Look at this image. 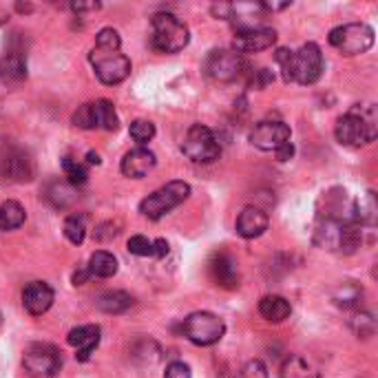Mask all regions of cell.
<instances>
[{"instance_id":"obj_1","label":"cell","mask_w":378,"mask_h":378,"mask_svg":"<svg viewBox=\"0 0 378 378\" xmlns=\"http://www.w3.org/2000/svg\"><path fill=\"white\" fill-rule=\"evenodd\" d=\"M336 140L343 146L360 149L376 140V109L372 104H356L336 122Z\"/></svg>"},{"instance_id":"obj_2","label":"cell","mask_w":378,"mask_h":378,"mask_svg":"<svg viewBox=\"0 0 378 378\" xmlns=\"http://www.w3.org/2000/svg\"><path fill=\"white\" fill-rule=\"evenodd\" d=\"M360 235H363V230L354 221L343 224L332 219H319L315 228V243L323 250L352 255L360 245V241H363Z\"/></svg>"},{"instance_id":"obj_3","label":"cell","mask_w":378,"mask_h":378,"mask_svg":"<svg viewBox=\"0 0 378 378\" xmlns=\"http://www.w3.org/2000/svg\"><path fill=\"white\" fill-rule=\"evenodd\" d=\"M190 42L188 27L175 13L153 16V47L161 54H179Z\"/></svg>"},{"instance_id":"obj_4","label":"cell","mask_w":378,"mask_h":378,"mask_svg":"<svg viewBox=\"0 0 378 378\" xmlns=\"http://www.w3.org/2000/svg\"><path fill=\"white\" fill-rule=\"evenodd\" d=\"M188 197H190V186L186 182H169L166 186L157 188L155 193L146 197V200H142L140 212L146 219L157 221L164 215H169L171 210H175L177 206H182Z\"/></svg>"},{"instance_id":"obj_5","label":"cell","mask_w":378,"mask_h":378,"mask_svg":"<svg viewBox=\"0 0 378 378\" xmlns=\"http://www.w3.org/2000/svg\"><path fill=\"white\" fill-rule=\"evenodd\" d=\"M182 334L200 348H210L224 339L226 323L212 312H193L182 323Z\"/></svg>"},{"instance_id":"obj_6","label":"cell","mask_w":378,"mask_h":378,"mask_svg":"<svg viewBox=\"0 0 378 378\" xmlns=\"http://www.w3.org/2000/svg\"><path fill=\"white\" fill-rule=\"evenodd\" d=\"M327 40L343 56H358L374 47V29L365 23H348L334 27Z\"/></svg>"},{"instance_id":"obj_7","label":"cell","mask_w":378,"mask_h":378,"mask_svg":"<svg viewBox=\"0 0 378 378\" xmlns=\"http://www.w3.org/2000/svg\"><path fill=\"white\" fill-rule=\"evenodd\" d=\"M182 153L195 164H212L221 155V146L208 126L193 124L182 142Z\"/></svg>"},{"instance_id":"obj_8","label":"cell","mask_w":378,"mask_h":378,"mask_svg":"<svg viewBox=\"0 0 378 378\" xmlns=\"http://www.w3.org/2000/svg\"><path fill=\"white\" fill-rule=\"evenodd\" d=\"M95 75L102 85H120L130 75V60L120 54V51H100V49H93L89 56Z\"/></svg>"},{"instance_id":"obj_9","label":"cell","mask_w":378,"mask_h":378,"mask_svg":"<svg viewBox=\"0 0 378 378\" xmlns=\"http://www.w3.org/2000/svg\"><path fill=\"white\" fill-rule=\"evenodd\" d=\"M245 69V60L235 49H215L206 58V73L217 82H233Z\"/></svg>"},{"instance_id":"obj_10","label":"cell","mask_w":378,"mask_h":378,"mask_svg":"<svg viewBox=\"0 0 378 378\" xmlns=\"http://www.w3.org/2000/svg\"><path fill=\"white\" fill-rule=\"evenodd\" d=\"M323 73V54L319 44L307 42L299 51H294V69H292V82H299L303 87H310L319 82Z\"/></svg>"},{"instance_id":"obj_11","label":"cell","mask_w":378,"mask_h":378,"mask_svg":"<svg viewBox=\"0 0 378 378\" xmlns=\"http://www.w3.org/2000/svg\"><path fill=\"white\" fill-rule=\"evenodd\" d=\"M23 365L34 376H56L62 367L60 352L49 343H34L25 350Z\"/></svg>"},{"instance_id":"obj_12","label":"cell","mask_w":378,"mask_h":378,"mask_svg":"<svg viewBox=\"0 0 378 378\" xmlns=\"http://www.w3.org/2000/svg\"><path fill=\"white\" fill-rule=\"evenodd\" d=\"M290 126L284 122H276V120H266V122H259L252 133H250V142L252 146H257L259 151H266V153H276L281 149L284 144L290 142Z\"/></svg>"},{"instance_id":"obj_13","label":"cell","mask_w":378,"mask_h":378,"mask_svg":"<svg viewBox=\"0 0 378 378\" xmlns=\"http://www.w3.org/2000/svg\"><path fill=\"white\" fill-rule=\"evenodd\" d=\"M319 219H332L343 224L354 221V202L348 197V190L330 188L323 193L319 202Z\"/></svg>"},{"instance_id":"obj_14","label":"cell","mask_w":378,"mask_h":378,"mask_svg":"<svg viewBox=\"0 0 378 378\" xmlns=\"http://www.w3.org/2000/svg\"><path fill=\"white\" fill-rule=\"evenodd\" d=\"M34 177V161L23 149H5L0 153V179L3 182H29Z\"/></svg>"},{"instance_id":"obj_15","label":"cell","mask_w":378,"mask_h":378,"mask_svg":"<svg viewBox=\"0 0 378 378\" xmlns=\"http://www.w3.org/2000/svg\"><path fill=\"white\" fill-rule=\"evenodd\" d=\"M208 274H210V281L224 290H235V288H239V281H241L237 261L228 252H215L210 257Z\"/></svg>"},{"instance_id":"obj_16","label":"cell","mask_w":378,"mask_h":378,"mask_svg":"<svg viewBox=\"0 0 378 378\" xmlns=\"http://www.w3.org/2000/svg\"><path fill=\"white\" fill-rule=\"evenodd\" d=\"M276 42V31L270 27H252L235 31V51L243 54H259L266 51Z\"/></svg>"},{"instance_id":"obj_17","label":"cell","mask_w":378,"mask_h":378,"mask_svg":"<svg viewBox=\"0 0 378 378\" xmlns=\"http://www.w3.org/2000/svg\"><path fill=\"white\" fill-rule=\"evenodd\" d=\"M54 301H56V292L44 281H31L23 292V305L34 317H42L44 312H49Z\"/></svg>"},{"instance_id":"obj_18","label":"cell","mask_w":378,"mask_h":378,"mask_svg":"<svg viewBox=\"0 0 378 378\" xmlns=\"http://www.w3.org/2000/svg\"><path fill=\"white\" fill-rule=\"evenodd\" d=\"M155 164H157L155 153L146 149V146H138V149L128 151V153L124 155L120 169H122V173H124L126 177H130V179H142V177H146V175H149V173L155 169Z\"/></svg>"},{"instance_id":"obj_19","label":"cell","mask_w":378,"mask_h":378,"mask_svg":"<svg viewBox=\"0 0 378 378\" xmlns=\"http://www.w3.org/2000/svg\"><path fill=\"white\" fill-rule=\"evenodd\" d=\"M71 348H75V356L78 360H89L91 354L95 352V348L100 345V327L97 325H80V327H73L67 336Z\"/></svg>"},{"instance_id":"obj_20","label":"cell","mask_w":378,"mask_h":378,"mask_svg":"<svg viewBox=\"0 0 378 378\" xmlns=\"http://www.w3.org/2000/svg\"><path fill=\"white\" fill-rule=\"evenodd\" d=\"M268 230V215L255 206H245L237 217V235L243 239H257Z\"/></svg>"},{"instance_id":"obj_21","label":"cell","mask_w":378,"mask_h":378,"mask_svg":"<svg viewBox=\"0 0 378 378\" xmlns=\"http://www.w3.org/2000/svg\"><path fill=\"white\" fill-rule=\"evenodd\" d=\"M259 315L270 323H284L292 315V305L279 294H268L259 301Z\"/></svg>"},{"instance_id":"obj_22","label":"cell","mask_w":378,"mask_h":378,"mask_svg":"<svg viewBox=\"0 0 378 378\" xmlns=\"http://www.w3.org/2000/svg\"><path fill=\"white\" fill-rule=\"evenodd\" d=\"M378 217V204L374 190H367L365 195H360L354 202V224L356 226H374Z\"/></svg>"},{"instance_id":"obj_23","label":"cell","mask_w":378,"mask_h":378,"mask_svg":"<svg viewBox=\"0 0 378 378\" xmlns=\"http://www.w3.org/2000/svg\"><path fill=\"white\" fill-rule=\"evenodd\" d=\"M95 305L102 312H106V315H120V312H126L130 305H133V297L122 290H111V292L100 294Z\"/></svg>"},{"instance_id":"obj_24","label":"cell","mask_w":378,"mask_h":378,"mask_svg":"<svg viewBox=\"0 0 378 378\" xmlns=\"http://www.w3.org/2000/svg\"><path fill=\"white\" fill-rule=\"evenodd\" d=\"M91 106H93L95 128L118 130V126H120V118H118V111H115L113 102H109V100H97V102H93Z\"/></svg>"},{"instance_id":"obj_25","label":"cell","mask_w":378,"mask_h":378,"mask_svg":"<svg viewBox=\"0 0 378 378\" xmlns=\"http://www.w3.org/2000/svg\"><path fill=\"white\" fill-rule=\"evenodd\" d=\"M89 272L91 276H100V279H109L113 274H118V259H115L111 252L106 250H97L91 255L89 259Z\"/></svg>"},{"instance_id":"obj_26","label":"cell","mask_w":378,"mask_h":378,"mask_svg":"<svg viewBox=\"0 0 378 378\" xmlns=\"http://www.w3.org/2000/svg\"><path fill=\"white\" fill-rule=\"evenodd\" d=\"M360 301H363V288L354 281H345L334 290V303L343 310L358 307Z\"/></svg>"},{"instance_id":"obj_27","label":"cell","mask_w":378,"mask_h":378,"mask_svg":"<svg viewBox=\"0 0 378 378\" xmlns=\"http://www.w3.org/2000/svg\"><path fill=\"white\" fill-rule=\"evenodd\" d=\"M0 78L9 82H20L27 78V62L20 54H7L0 60Z\"/></svg>"},{"instance_id":"obj_28","label":"cell","mask_w":378,"mask_h":378,"mask_svg":"<svg viewBox=\"0 0 378 378\" xmlns=\"http://www.w3.org/2000/svg\"><path fill=\"white\" fill-rule=\"evenodd\" d=\"M25 208L18 204V202H5L3 206H0V228H5V230H16V228H20L25 224Z\"/></svg>"},{"instance_id":"obj_29","label":"cell","mask_w":378,"mask_h":378,"mask_svg":"<svg viewBox=\"0 0 378 378\" xmlns=\"http://www.w3.org/2000/svg\"><path fill=\"white\" fill-rule=\"evenodd\" d=\"M279 374H281V378H317V372L301 356H288Z\"/></svg>"},{"instance_id":"obj_30","label":"cell","mask_w":378,"mask_h":378,"mask_svg":"<svg viewBox=\"0 0 378 378\" xmlns=\"http://www.w3.org/2000/svg\"><path fill=\"white\" fill-rule=\"evenodd\" d=\"M62 171L69 177L71 186H82V184H87V179H89V171L85 169V164H80L73 157H62Z\"/></svg>"},{"instance_id":"obj_31","label":"cell","mask_w":378,"mask_h":378,"mask_svg":"<svg viewBox=\"0 0 378 378\" xmlns=\"http://www.w3.org/2000/svg\"><path fill=\"white\" fill-rule=\"evenodd\" d=\"M64 237H67L73 245H80L87 237V221L82 215H71L64 221Z\"/></svg>"},{"instance_id":"obj_32","label":"cell","mask_w":378,"mask_h":378,"mask_svg":"<svg viewBox=\"0 0 378 378\" xmlns=\"http://www.w3.org/2000/svg\"><path fill=\"white\" fill-rule=\"evenodd\" d=\"M120 47H122V38L113 27H104L97 31L93 49H100V51H120Z\"/></svg>"},{"instance_id":"obj_33","label":"cell","mask_w":378,"mask_h":378,"mask_svg":"<svg viewBox=\"0 0 378 378\" xmlns=\"http://www.w3.org/2000/svg\"><path fill=\"white\" fill-rule=\"evenodd\" d=\"M128 133L140 146H144L155 138V124L149 122V120H135V122H130Z\"/></svg>"},{"instance_id":"obj_34","label":"cell","mask_w":378,"mask_h":378,"mask_svg":"<svg viewBox=\"0 0 378 378\" xmlns=\"http://www.w3.org/2000/svg\"><path fill=\"white\" fill-rule=\"evenodd\" d=\"M352 330L356 332V336H372L376 330V321L370 312H358V315L352 317Z\"/></svg>"},{"instance_id":"obj_35","label":"cell","mask_w":378,"mask_h":378,"mask_svg":"<svg viewBox=\"0 0 378 378\" xmlns=\"http://www.w3.org/2000/svg\"><path fill=\"white\" fill-rule=\"evenodd\" d=\"M126 248H128L130 255H135V257H153V241L149 237H144V235L130 237L128 243H126Z\"/></svg>"},{"instance_id":"obj_36","label":"cell","mask_w":378,"mask_h":378,"mask_svg":"<svg viewBox=\"0 0 378 378\" xmlns=\"http://www.w3.org/2000/svg\"><path fill=\"white\" fill-rule=\"evenodd\" d=\"M274 60L279 64V69H281V75L286 82H292V69H294V51L290 49H276L274 54Z\"/></svg>"},{"instance_id":"obj_37","label":"cell","mask_w":378,"mask_h":378,"mask_svg":"<svg viewBox=\"0 0 378 378\" xmlns=\"http://www.w3.org/2000/svg\"><path fill=\"white\" fill-rule=\"evenodd\" d=\"M73 124L78 128H95V120H93V106L91 104H82L75 113H73Z\"/></svg>"},{"instance_id":"obj_38","label":"cell","mask_w":378,"mask_h":378,"mask_svg":"<svg viewBox=\"0 0 378 378\" xmlns=\"http://www.w3.org/2000/svg\"><path fill=\"white\" fill-rule=\"evenodd\" d=\"M164 376L166 378H193L190 367L186 363H182V360H173V363L166 367V374Z\"/></svg>"},{"instance_id":"obj_39","label":"cell","mask_w":378,"mask_h":378,"mask_svg":"<svg viewBox=\"0 0 378 378\" xmlns=\"http://www.w3.org/2000/svg\"><path fill=\"white\" fill-rule=\"evenodd\" d=\"M243 378H268V370L261 360H250L243 370Z\"/></svg>"},{"instance_id":"obj_40","label":"cell","mask_w":378,"mask_h":378,"mask_svg":"<svg viewBox=\"0 0 378 378\" xmlns=\"http://www.w3.org/2000/svg\"><path fill=\"white\" fill-rule=\"evenodd\" d=\"M272 80H274V75L268 69H257L250 82H252V87H257V89H266Z\"/></svg>"},{"instance_id":"obj_41","label":"cell","mask_w":378,"mask_h":378,"mask_svg":"<svg viewBox=\"0 0 378 378\" xmlns=\"http://www.w3.org/2000/svg\"><path fill=\"white\" fill-rule=\"evenodd\" d=\"M169 250H171V245H169L166 239H155L153 241V257L155 259H164L169 255Z\"/></svg>"},{"instance_id":"obj_42","label":"cell","mask_w":378,"mask_h":378,"mask_svg":"<svg viewBox=\"0 0 378 378\" xmlns=\"http://www.w3.org/2000/svg\"><path fill=\"white\" fill-rule=\"evenodd\" d=\"M91 279V272H89V268L87 266H82V268H78L75 272H73V286H85L87 281Z\"/></svg>"},{"instance_id":"obj_43","label":"cell","mask_w":378,"mask_h":378,"mask_svg":"<svg viewBox=\"0 0 378 378\" xmlns=\"http://www.w3.org/2000/svg\"><path fill=\"white\" fill-rule=\"evenodd\" d=\"M274 155H276V159H279V161H288V159H292V155H294V146H292V142L284 144L281 149H279Z\"/></svg>"},{"instance_id":"obj_44","label":"cell","mask_w":378,"mask_h":378,"mask_svg":"<svg viewBox=\"0 0 378 378\" xmlns=\"http://www.w3.org/2000/svg\"><path fill=\"white\" fill-rule=\"evenodd\" d=\"M71 9L73 11H97L100 9V3H73Z\"/></svg>"},{"instance_id":"obj_45","label":"cell","mask_w":378,"mask_h":378,"mask_svg":"<svg viewBox=\"0 0 378 378\" xmlns=\"http://www.w3.org/2000/svg\"><path fill=\"white\" fill-rule=\"evenodd\" d=\"M290 7V3H266V5H261V9H268V11H281V9H288Z\"/></svg>"},{"instance_id":"obj_46","label":"cell","mask_w":378,"mask_h":378,"mask_svg":"<svg viewBox=\"0 0 378 378\" xmlns=\"http://www.w3.org/2000/svg\"><path fill=\"white\" fill-rule=\"evenodd\" d=\"M87 161H89V164H95V166H97V164H100L102 159H100V155L91 151V153H87Z\"/></svg>"},{"instance_id":"obj_47","label":"cell","mask_w":378,"mask_h":378,"mask_svg":"<svg viewBox=\"0 0 378 378\" xmlns=\"http://www.w3.org/2000/svg\"><path fill=\"white\" fill-rule=\"evenodd\" d=\"M0 323H3V317H0Z\"/></svg>"}]
</instances>
